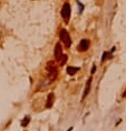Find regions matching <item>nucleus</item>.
<instances>
[{
	"instance_id": "39448f33",
	"label": "nucleus",
	"mask_w": 126,
	"mask_h": 131,
	"mask_svg": "<svg viewBox=\"0 0 126 131\" xmlns=\"http://www.w3.org/2000/svg\"><path fill=\"white\" fill-rule=\"evenodd\" d=\"M56 58H58L60 55H63V49H61V44H56V48H55V52H54Z\"/></svg>"
},
{
	"instance_id": "20e7f679",
	"label": "nucleus",
	"mask_w": 126,
	"mask_h": 131,
	"mask_svg": "<svg viewBox=\"0 0 126 131\" xmlns=\"http://www.w3.org/2000/svg\"><path fill=\"white\" fill-rule=\"evenodd\" d=\"M89 47V41L86 40V39H83L80 42H79V46H78V50L80 51H86Z\"/></svg>"
},
{
	"instance_id": "f8f14e48",
	"label": "nucleus",
	"mask_w": 126,
	"mask_h": 131,
	"mask_svg": "<svg viewBox=\"0 0 126 131\" xmlns=\"http://www.w3.org/2000/svg\"><path fill=\"white\" fill-rule=\"evenodd\" d=\"M95 69H96V67L94 66V67H93V69H92V72H94V71H95Z\"/></svg>"
},
{
	"instance_id": "f257e3e1",
	"label": "nucleus",
	"mask_w": 126,
	"mask_h": 131,
	"mask_svg": "<svg viewBox=\"0 0 126 131\" xmlns=\"http://www.w3.org/2000/svg\"><path fill=\"white\" fill-rule=\"evenodd\" d=\"M59 37H60L61 41H63L64 44H65V46H66L67 48H68V47H70L71 40H70V37H69L68 32H67V30H65V29H61V30H60Z\"/></svg>"
},
{
	"instance_id": "7ed1b4c3",
	"label": "nucleus",
	"mask_w": 126,
	"mask_h": 131,
	"mask_svg": "<svg viewBox=\"0 0 126 131\" xmlns=\"http://www.w3.org/2000/svg\"><path fill=\"white\" fill-rule=\"evenodd\" d=\"M47 70L49 71V74H50V79H55L56 78V74H57V67L55 66L54 62H48L47 65Z\"/></svg>"
},
{
	"instance_id": "4468645a",
	"label": "nucleus",
	"mask_w": 126,
	"mask_h": 131,
	"mask_svg": "<svg viewBox=\"0 0 126 131\" xmlns=\"http://www.w3.org/2000/svg\"><path fill=\"white\" fill-rule=\"evenodd\" d=\"M123 96H124V97H126V91H125V93H124V95H123Z\"/></svg>"
},
{
	"instance_id": "0eeeda50",
	"label": "nucleus",
	"mask_w": 126,
	"mask_h": 131,
	"mask_svg": "<svg viewBox=\"0 0 126 131\" xmlns=\"http://www.w3.org/2000/svg\"><path fill=\"white\" fill-rule=\"evenodd\" d=\"M78 70H79L78 67H68V68H67V73H68L69 76H74Z\"/></svg>"
},
{
	"instance_id": "6e6552de",
	"label": "nucleus",
	"mask_w": 126,
	"mask_h": 131,
	"mask_svg": "<svg viewBox=\"0 0 126 131\" xmlns=\"http://www.w3.org/2000/svg\"><path fill=\"white\" fill-rule=\"evenodd\" d=\"M52 103H54V95L50 93V95H48V99H47V105H46V107H47V108H50V107L52 106Z\"/></svg>"
},
{
	"instance_id": "ddd939ff",
	"label": "nucleus",
	"mask_w": 126,
	"mask_h": 131,
	"mask_svg": "<svg viewBox=\"0 0 126 131\" xmlns=\"http://www.w3.org/2000/svg\"><path fill=\"white\" fill-rule=\"evenodd\" d=\"M67 131H73V127H70V128H69V129H68Z\"/></svg>"
},
{
	"instance_id": "423d86ee",
	"label": "nucleus",
	"mask_w": 126,
	"mask_h": 131,
	"mask_svg": "<svg viewBox=\"0 0 126 131\" xmlns=\"http://www.w3.org/2000/svg\"><path fill=\"white\" fill-rule=\"evenodd\" d=\"M90 84H92V78H89V80L87 81L86 88H85V90H84V95H83V99H85V98H86V96L88 95L89 90H90Z\"/></svg>"
},
{
	"instance_id": "9b49d317",
	"label": "nucleus",
	"mask_w": 126,
	"mask_h": 131,
	"mask_svg": "<svg viewBox=\"0 0 126 131\" xmlns=\"http://www.w3.org/2000/svg\"><path fill=\"white\" fill-rule=\"evenodd\" d=\"M29 121H30V118H29V117H28V116L25 117V119L21 121V126H22V127H26L27 124L29 123Z\"/></svg>"
},
{
	"instance_id": "1a4fd4ad",
	"label": "nucleus",
	"mask_w": 126,
	"mask_h": 131,
	"mask_svg": "<svg viewBox=\"0 0 126 131\" xmlns=\"http://www.w3.org/2000/svg\"><path fill=\"white\" fill-rule=\"evenodd\" d=\"M58 62H59V65H65L66 63V61H67V56H65V55H60L59 57H58Z\"/></svg>"
},
{
	"instance_id": "f03ea898",
	"label": "nucleus",
	"mask_w": 126,
	"mask_h": 131,
	"mask_svg": "<svg viewBox=\"0 0 126 131\" xmlns=\"http://www.w3.org/2000/svg\"><path fill=\"white\" fill-rule=\"evenodd\" d=\"M61 17L65 19V21H68L70 18V13H71V9H70V4H64L63 9H61Z\"/></svg>"
},
{
	"instance_id": "9d476101",
	"label": "nucleus",
	"mask_w": 126,
	"mask_h": 131,
	"mask_svg": "<svg viewBox=\"0 0 126 131\" xmlns=\"http://www.w3.org/2000/svg\"><path fill=\"white\" fill-rule=\"evenodd\" d=\"M111 58H112V52H104V53H103L102 61H105L106 59H111Z\"/></svg>"
}]
</instances>
